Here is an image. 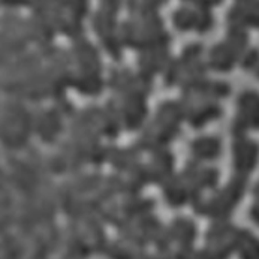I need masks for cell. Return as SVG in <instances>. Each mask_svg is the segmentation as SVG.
<instances>
[{
    "mask_svg": "<svg viewBox=\"0 0 259 259\" xmlns=\"http://www.w3.org/2000/svg\"><path fill=\"white\" fill-rule=\"evenodd\" d=\"M131 15L132 17L124 21L118 30L121 44L141 51L169 44V35L165 32L163 23L156 9H143L131 12Z\"/></svg>",
    "mask_w": 259,
    "mask_h": 259,
    "instance_id": "obj_1",
    "label": "cell"
},
{
    "mask_svg": "<svg viewBox=\"0 0 259 259\" xmlns=\"http://www.w3.org/2000/svg\"><path fill=\"white\" fill-rule=\"evenodd\" d=\"M247 179L249 177L235 174L228 185L216 190L210 198H201L193 204L196 213L213 221H226L243 199L247 189Z\"/></svg>",
    "mask_w": 259,
    "mask_h": 259,
    "instance_id": "obj_2",
    "label": "cell"
},
{
    "mask_svg": "<svg viewBox=\"0 0 259 259\" xmlns=\"http://www.w3.org/2000/svg\"><path fill=\"white\" fill-rule=\"evenodd\" d=\"M183 115L185 114L182 105H177L174 102L163 104L159 108L153 123L147 127L141 146L148 150H160L176 137Z\"/></svg>",
    "mask_w": 259,
    "mask_h": 259,
    "instance_id": "obj_3",
    "label": "cell"
},
{
    "mask_svg": "<svg viewBox=\"0 0 259 259\" xmlns=\"http://www.w3.org/2000/svg\"><path fill=\"white\" fill-rule=\"evenodd\" d=\"M249 48V35L246 29L229 26L226 39L214 45L208 56V66L219 72L231 71Z\"/></svg>",
    "mask_w": 259,
    "mask_h": 259,
    "instance_id": "obj_4",
    "label": "cell"
},
{
    "mask_svg": "<svg viewBox=\"0 0 259 259\" xmlns=\"http://www.w3.org/2000/svg\"><path fill=\"white\" fill-rule=\"evenodd\" d=\"M121 0H102L98 14L95 15V30L104 42L107 51L112 57L118 59L121 54V40H120V27L117 23V14L120 11Z\"/></svg>",
    "mask_w": 259,
    "mask_h": 259,
    "instance_id": "obj_5",
    "label": "cell"
},
{
    "mask_svg": "<svg viewBox=\"0 0 259 259\" xmlns=\"http://www.w3.org/2000/svg\"><path fill=\"white\" fill-rule=\"evenodd\" d=\"M238 111L234 121V135H244L246 131H259V93L244 92L238 98Z\"/></svg>",
    "mask_w": 259,
    "mask_h": 259,
    "instance_id": "obj_6",
    "label": "cell"
},
{
    "mask_svg": "<svg viewBox=\"0 0 259 259\" xmlns=\"http://www.w3.org/2000/svg\"><path fill=\"white\" fill-rule=\"evenodd\" d=\"M172 20H174V26L182 32L196 30L198 33H205L214 24L211 9L195 8V6L179 8L174 12Z\"/></svg>",
    "mask_w": 259,
    "mask_h": 259,
    "instance_id": "obj_7",
    "label": "cell"
},
{
    "mask_svg": "<svg viewBox=\"0 0 259 259\" xmlns=\"http://www.w3.org/2000/svg\"><path fill=\"white\" fill-rule=\"evenodd\" d=\"M232 156L235 174L249 177L259 160V146L246 135H237L232 146Z\"/></svg>",
    "mask_w": 259,
    "mask_h": 259,
    "instance_id": "obj_8",
    "label": "cell"
},
{
    "mask_svg": "<svg viewBox=\"0 0 259 259\" xmlns=\"http://www.w3.org/2000/svg\"><path fill=\"white\" fill-rule=\"evenodd\" d=\"M228 24L241 29H259V0H235L228 12Z\"/></svg>",
    "mask_w": 259,
    "mask_h": 259,
    "instance_id": "obj_9",
    "label": "cell"
},
{
    "mask_svg": "<svg viewBox=\"0 0 259 259\" xmlns=\"http://www.w3.org/2000/svg\"><path fill=\"white\" fill-rule=\"evenodd\" d=\"M235 253L238 259H259V238L247 229H240Z\"/></svg>",
    "mask_w": 259,
    "mask_h": 259,
    "instance_id": "obj_10",
    "label": "cell"
},
{
    "mask_svg": "<svg viewBox=\"0 0 259 259\" xmlns=\"http://www.w3.org/2000/svg\"><path fill=\"white\" fill-rule=\"evenodd\" d=\"M192 151L195 157H198L199 160H213L219 157L222 151V144L214 137H202L193 141Z\"/></svg>",
    "mask_w": 259,
    "mask_h": 259,
    "instance_id": "obj_11",
    "label": "cell"
},
{
    "mask_svg": "<svg viewBox=\"0 0 259 259\" xmlns=\"http://www.w3.org/2000/svg\"><path fill=\"white\" fill-rule=\"evenodd\" d=\"M241 66L246 69H252V68H258L259 65V50L256 48H247L246 53L241 56L240 59Z\"/></svg>",
    "mask_w": 259,
    "mask_h": 259,
    "instance_id": "obj_12",
    "label": "cell"
},
{
    "mask_svg": "<svg viewBox=\"0 0 259 259\" xmlns=\"http://www.w3.org/2000/svg\"><path fill=\"white\" fill-rule=\"evenodd\" d=\"M185 3L195 6V8H204V9H211L218 5H221L223 0H183Z\"/></svg>",
    "mask_w": 259,
    "mask_h": 259,
    "instance_id": "obj_13",
    "label": "cell"
},
{
    "mask_svg": "<svg viewBox=\"0 0 259 259\" xmlns=\"http://www.w3.org/2000/svg\"><path fill=\"white\" fill-rule=\"evenodd\" d=\"M250 219L259 225V199H255V204L250 208Z\"/></svg>",
    "mask_w": 259,
    "mask_h": 259,
    "instance_id": "obj_14",
    "label": "cell"
},
{
    "mask_svg": "<svg viewBox=\"0 0 259 259\" xmlns=\"http://www.w3.org/2000/svg\"><path fill=\"white\" fill-rule=\"evenodd\" d=\"M165 2H166V0H147L148 6H150V8H153V9H157V8H159V6H162Z\"/></svg>",
    "mask_w": 259,
    "mask_h": 259,
    "instance_id": "obj_15",
    "label": "cell"
},
{
    "mask_svg": "<svg viewBox=\"0 0 259 259\" xmlns=\"http://www.w3.org/2000/svg\"><path fill=\"white\" fill-rule=\"evenodd\" d=\"M256 75H258V78H259V65H258V68H256Z\"/></svg>",
    "mask_w": 259,
    "mask_h": 259,
    "instance_id": "obj_16",
    "label": "cell"
}]
</instances>
